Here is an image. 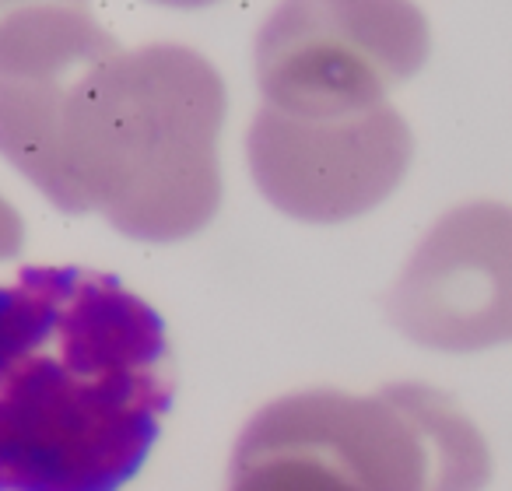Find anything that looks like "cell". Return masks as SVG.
<instances>
[{
  "label": "cell",
  "mask_w": 512,
  "mask_h": 491,
  "mask_svg": "<svg viewBox=\"0 0 512 491\" xmlns=\"http://www.w3.org/2000/svg\"><path fill=\"white\" fill-rule=\"evenodd\" d=\"M400 309L435 348L512 341V207L481 200L446 214L400 285Z\"/></svg>",
  "instance_id": "obj_3"
},
{
  "label": "cell",
  "mask_w": 512,
  "mask_h": 491,
  "mask_svg": "<svg viewBox=\"0 0 512 491\" xmlns=\"http://www.w3.org/2000/svg\"><path fill=\"white\" fill-rule=\"evenodd\" d=\"M165 8H207V4H218V0H155Z\"/></svg>",
  "instance_id": "obj_5"
},
{
  "label": "cell",
  "mask_w": 512,
  "mask_h": 491,
  "mask_svg": "<svg viewBox=\"0 0 512 491\" xmlns=\"http://www.w3.org/2000/svg\"><path fill=\"white\" fill-rule=\"evenodd\" d=\"M64 8H88V0H0V32Z\"/></svg>",
  "instance_id": "obj_4"
},
{
  "label": "cell",
  "mask_w": 512,
  "mask_h": 491,
  "mask_svg": "<svg viewBox=\"0 0 512 491\" xmlns=\"http://www.w3.org/2000/svg\"><path fill=\"white\" fill-rule=\"evenodd\" d=\"M176 390L169 327L120 278L36 264L0 285V491H123Z\"/></svg>",
  "instance_id": "obj_1"
},
{
  "label": "cell",
  "mask_w": 512,
  "mask_h": 491,
  "mask_svg": "<svg viewBox=\"0 0 512 491\" xmlns=\"http://www.w3.org/2000/svg\"><path fill=\"white\" fill-rule=\"evenodd\" d=\"M414 0H281L260 32V71L278 92L372 95L428 57Z\"/></svg>",
  "instance_id": "obj_2"
}]
</instances>
